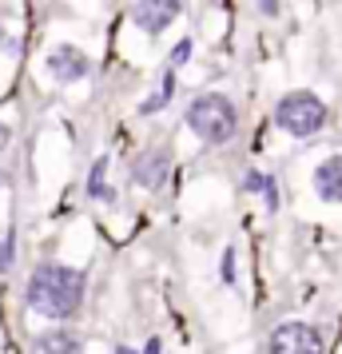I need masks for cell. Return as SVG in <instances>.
Returning <instances> with one entry per match:
<instances>
[{
    "mask_svg": "<svg viewBox=\"0 0 342 354\" xmlns=\"http://www.w3.org/2000/svg\"><path fill=\"white\" fill-rule=\"evenodd\" d=\"M88 299V274L80 267H68V263H36L28 283H24V303L32 315L52 322H68L84 310Z\"/></svg>",
    "mask_w": 342,
    "mask_h": 354,
    "instance_id": "1",
    "label": "cell"
},
{
    "mask_svg": "<svg viewBox=\"0 0 342 354\" xmlns=\"http://www.w3.org/2000/svg\"><path fill=\"white\" fill-rule=\"evenodd\" d=\"M183 124H187V131H191L196 140H203L207 147H219V144H231V140H235L239 112H235V104H231L227 96H219V92H199V96L187 104Z\"/></svg>",
    "mask_w": 342,
    "mask_h": 354,
    "instance_id": "2",
    "label": "cell"
},
{
    "mask_svg": "<svg viewBox=\"0 0 342 354\" xmlns=\"http://www.w3.org/2000/svg\"><path fill=\"white\" fill-rule=\"evenodd\" d=\"M326 104L314 92H287V96L275 104V128L287 131L291 140H310L326 128Z\"/></svg>",
    "mask_w": 342,
    "mask_h": 354,
    "instance_id": "3",
    "label": "cell"
},
{
    "mask_svg": "<svg viewBox=\"0 0 342 354\" xmlns=\"http://www.w3.org/2000/svg\"><path fill=\"white\" fill-rule=\"evenodd\" d=\"M267 354H326L323 330L310 326V322H278L271 338H267Z\"/></svg>",
    "mask_w": 342,
    "mask_h": 354,
    "instance_id": "4",
    "label": "cell"
},
{
    "mask_svg": "<svg viewBox=\"0 0 342 354\" xmlns=\"http://www.w3.org/2000/svg\"><path fill=\"white\" fill-rule=\"evenodd\" d=\"M171 179V156L151 147V151H140V160H131V183L144 187V192H160L163 183Z\"/></svg>",
    "mask_w": 342,
    "mask_h": 354,
    "instance_id": "5",
    "label": "cell"
},
{
    "mask_svg": "<svg viewBox=\"0 0 342 354\" xmlns=\"http://www.w3.org/2000/svg\"><path fill=\"white\" fill-rule=\"evenodd\" d=\"M48 72H52V80L76 84L92 72V60H88V52L76 48V44H56V48L48 52Z\"/></svg>",
    "mask_w": 342,
    "mask_h": 354,
    "instance_id": "6",
    "label": "cell"
},
{
    "mask_svg": "<svg viewBox=\"0 0 342 354\" xmlns=\"http://www.w3.org/2000/svg\"><path fill=\"white\" fill-rule=\"evenodd\" d=\"M131 17H135V24H140L147 36H160L171 20L180 17V0H135Z\"/></svg>",
    "mask_w": 342,
    "mask_h": 354,
    "instance_id": "7",
    "label": "cell"
},
{
    "mask_svg": "<svg viewBox=\"0 0 342 354\" xmlns=\"http://www.w3.org/2000/svg\"><path fill=\"white\" fill-rule=\"evenodd\" d=\"M310 183H314V195H319L323 203L342 207V156H326V160L314 167Z\"/></svg>",
    "mask_w": 342,
    "mask_h": 354,
    "instance_id": "8",
    "label": "cell"
},
{
    "mask_svg": "<svg viewBox=\"0 0 342 354\" xmlns=\"http://www.w3.org/2000/svg\"><path fill=\"white\" fill-rule=\"evenodd\" d=\"M32 354H84V342L80 335L56 326V330H44V335L32 338Z\"/></svg>",
    "mask_w": 342,
    "mask_h": 354,
    "instance_id": "9",
    "label": "cell"
},
{
    "mask_svg": "<svg viewBox=\"0 0 342 354\" xmlns=\"http://www.w3.org/2000/svg\"><path fill=\"white\" fill-rule=\"evenodd\" d=\"M243 192L259 195L263 203H267V215H275L278 211V183H275V176H267V171H247L243 176Z\"/></svg>",
    "mask_w": 342,
    "mask_h": 354,
    "instance_id": "10",
    "label": "cell"
},
{
    "mask_svg": "<svg viewBox=\"0 0 342 354\" xmlns=\"http://www.w3.org/2000/svg\"><path fill=\"white\" fill-rule=\"evenodd\" d=\"M88 199L92 203H112L115 199V192L108 187V156H99L88 171Z\"/></svg>",
    "mask_w": 342,
    "mask_h": 354,
    "instance_id": "11",
    "label": "cell"
},
{
    "mask_svg": "<svg viewBox=\"0 0 342 354\" xmlns=\"http://www.w3.org/2000/svg\"><path fill=\"white\" fill-rule=\"evenodd\" d=\"M171 96H175V68L167 64V72H163V80H160V92L140 104V115H151V112H160V108H167Z\"/></svg>",
    "mask_w": 342,
    "mask_h": 354,
    "instance_id": "12",
    "label": "cell"
},
{
    "mask_svg": "<svg viewBox=\"0 0 342 354\" xmlns=\"http://www.w3.org/2000/svg\"><path fill=\"white\" fill-rule=\"evenodd\" d=\"M12 263H17V235L0 227V271H12Z\"/></svg>",
    "mask_w": 342,
    "mask_h": 354,
    "instance_id": "13",
    "label": "cell"
},
{
    "mask_svg": "<svg viewBox=\"0 0 342 354\" xmlns=\"http://www.w3.org/2000/svg\"><path fill=\"white\" fill-rule=\"evenodd\" d=\"M187 60H191V40H180L175 52H171V68H183Z\"/></svg>",
    "mask_w": 342,
    "mask_h": 354,
    "instance_id": "14",
    "label": "cell"
},
{
    "mask_svg": "<svg viewBox=\"0 0 342 354\" xmlns=\"http://www.w3.org/2000/svg\"><path fill=\"white\" fill-rule=\"evenodd\" d=\"M223 283H235V247L223 251Z\"/></svg>",
    "mask_w": 342,
    "mask_h": 354,
    "instance_id": "15",
    "label": "cell"
},
{
    "mask_svg": "<svg viewBox=\"0 0 342 354\" xmlns=\"http://www.w3.org/2000/svg\"><path fill=\"white\" fill-rule=\"evenodd\" d=\"M255 8H259L263 17H278V8H283V4H278V0H255Z\"/></svg>",
    "mask_w": 342,
    "mask_h": 354,
    "instance_id": "16",
    "label": "cell"
},
{
    "mask_svg": "<svg viewBox=\"0 0 342 354\" xmlns=\"http://www.w3.org/2000/svg\"><path fill=\"white\" fill-rule=\"evenodd\" d=\"M8 144H12V128H8V124H0V151H4Z\"/></svg>",
    "mask_w": 342,
    "mask_h": 354,
    "instance_id": "17",
    "label": "cell"
},
{
    "mask_svg": "<svg viewBox=\"0 0 342 354\" xmlns=\"http://www.w3.org/2000/svg\"><path fill=\"white\" fill-rule=\"evenodd\" d=\"M160 351H163L160 338H147V342H144V354H160Z\"/></svg>",
    "mask_w": 342,
    "mask_h": 354,
    "instance_id": "18",
    "label": "cell"
},
{
    "mask_svg": "<svg viewBox=\"0 0 342 354\" xmlns=\"http://www.w3.org/2000/svg\"><path fill=\"white\" fill-rule=\"evenodd\" d=\"M0 187H4V171H0Z\"/></svg>",
    "mask_w": 342,
    "mask_h": 354,
    "instance_id": "19",
    "label": "cell"
}]
</instances>
